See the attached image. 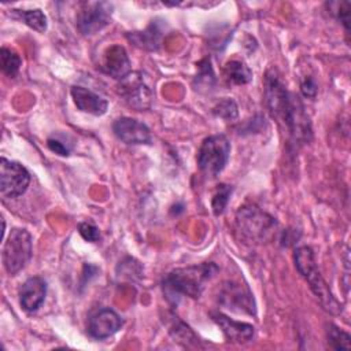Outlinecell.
<instances>
[{
    "label": "cell",
    "mask_w": 351,
    "mask_h": 351,
    "mask_svg": "<svg viewBox=\"0 0 351 351\" xmlns=\"http://www.w3.org/2000/svg\"><path fill=\"white\" fill-rule=\"evenodd\" d=\"M266 104L280 122L285 125L295 140H307L311 133L308 118L299 97L288 92L276 70H269L265 77Z\"/></svg>",
    "instance_id": "6da1fadb"
},
{
    "label": "cell",
    "mask_w": 351,
    "mask_h": 351,
    "mask_svg": "<svg viewBox=\"0 0 351 351\" xmlns=\"http://www.w3.org/2000/svg\"><path fill=\"white\" fill-rule=\"evenodd\" d=\"M218 271L215 263H202L188 267L176 269L167 273L162 281L166 299L170 303H178L182 298H199L204 284Z\"/></svg>",
    "instance_id": "7a4b0ae2"
},
{
    "label": "cell",
    "mask_w": 351,
    "mask_h": 351,
    "mask_svg": "<svg viewBox=\"0 0 351 351\" xmlns=\"http://www.w3.org/2000/svg\"><path fill=\"white\" fill-rule=\"evenodd\" d=\"M293 261H295L296 270L308 282L311 292L315 295L322 308L335 315L340 314L343 311V306L333 296V293L330 292V288L328 287L326 281L321 276L315 263L313 250L307 245L298 247L293 252Z\"/></svg>",
    "instance_id": "3957f363"
},
{
    "label": "cell",
    "mask_w": 351,
    "mask_h": 351,
    "mask_svg": "<svg viewBox=\"0 0 351 351\" xmlns=\"http://www.w3.org/2000/svg\"><path fill=\"white\" fill-rule=\"evenodd\" d=\"M236 226L240 234L254 243H263L273 237L277 222L259 207L248 204L239 208L236 214Z\"/></svg>",
    "instance_id": "277c9868"
},
{
    "label": "cell",
    "mask_w": 351,
    "mask_h": 351,
    "mask_svg": "<svg viewBox=\"0 0 351 351\" xmlns=\"http://www.w3.org/2000/svg\"><path fill=\"white\" fill-rule=\"evenodd\" d=\"M230 155V143L223 134L208 136L197 151V166L207 176H218L226 166Z\"/></svg>",
    "instance_id": "5b68a950"
},
{
    "label": "cell",
    "mask_w": 351,
    "mask_h": 351,
    "mask_svg": "<svg viewBox=\"0 0 351 351\" xmlns=\"http://www.w3.org/2000/svg\"><path fill=\"white\" fill-rule=\"evenodd\" d=\"M32 236L26 229H11L3 245V265L8 274L14 276L21 271L32 258Z\"/></svg>",
    "instance_id": "8992f818"
},
{
    "label": "cell",
    "mask_w": 351,
    "mask_h": 351,
    "mask_svg": "<svg viewBox=\"0 0 351 351\" xmlns=\"http://www.w3.org/2000/svg\"><path fill=\"white\" fill-rule=\"evenodd\" d=\"M30 184V174L19 162L0 159V193L3 197L14 199L23 195Z\"/></svg>",
    "instance_id": "52a82bcc"
},
{
    "label": "cell",
    "mask_w": 351,
    "mask_h": 351,
    "mask_svg": "<svg viewBox=\"0 0 351 351\" xmlns=\"http://www.w3.org/2000/svg\"><path fill=\"white\" fill-rule=\"evenodd\" d=\"M112 5L107 1L85 3L77 14V27L85 34L90 36L106 27L111 21Z\"/></svg>",
    "instance_id": "ba28073f"
},
{
    "label": "cell",
    "mask_w": 351,
    "mask_h": 351,
    "mask_svg": "<svg viewBox=\"0 0 351 351\" xmlns=\"http://www.w3.org/2000/svg\"><path fill=\"white\" fill-rule=\"evenodd\" d=\"M119 93L129 106L137 110L149 107L154 97L151 88L144 82L138 73H130L123 80H121Z\"/></svg>",
    "instance_id": "9c48e42d"
},
{
    "label": "cell",
    "mask_w": 351,
    "mask_h": 351,
    "mask_svg": "<svg viewBox=\"0 0 351 351\" xmlns=\"http://www.w3.org/2000/svg\"><path fill=\"white\" fill-rule=\"evenodd\" d=\"M114 134L126 144H151L152 136L148 126L134 118L121 117L112 125Z\"/></svg>",
    "instance_id": "30bf717a"
},
{
    "label": "cell",
    "mask_w": 351,
    "mask_h": 351,
    "mask_svg": "<svg viewBox=\"0 0 351 351\" xmlns=\"http://www.w3.org/2000/svg\"><path fill=\"white\" fill-rule=\"evenodd\" d=\"M100 69L115 80H123L130 74V59L126 49L122 45H110L101 55Z\"/></svg>",
    "instance_id": "8fae6325"
},
{
    "label": "cell",
    "mask_w": 351,
    "mask_h": 351,
    "mask_svg": "<svg viewBox=\"0 0 351 351\" xmlns=\"http://www.w3.org/2000/svg\"><path fill=\"white\" fill-rule=\"evenodd\" d=\"M122 324H123L122 318L114 310L101 308L89 318L88 333L93 339H99V340L107 339L114 333H117L121 329Z\"/></svg>",
    "instance_id": "7c38bea8"
},
{
    "label": "cell",
    "mask_w": 351,
    "mask_h": 351,
    "mask_svg": "<svg viewBox=\"0 0 351 351\" xmlns=\"http://www.w3.org/2000/svg\"><path fill=\"white\" fill-rule=\"evenodd\" d=\"M47 295V282L44 278L34 276L27 278L19 291V303L26 313L37 311L44 303Z\"/></svg>",
    "instance_id": "4fadbf2b"
},
{
    "label": "cell",
    "mask_w": 351,
    "mask_h": 351,
    "mask_svg": "<svg viewBox=\"0 0 351 351\" xmlns=\"http://www.w3.org/2000/svg\"><path fill=\"white\" fill-rule=\"evenodd\" d=\"M211 317L229 341L245 343L254 337L255 328L251 324L234 321L222 313H213Z\"/></svg>",
    "instance_id": "5bb4252c"
},
{
    "label": "cell",
    "mask_w": 351,
    "mask_h": 351,
    "mask_svg": "<svg viewBox=\"0 0 351 351\" xmlns=\"http://www.w3.org/2000/svg\"><path fill=\"white\" fill-rule=\"evenodd\" d=\"M70 92L75 107L82 112L103 115L108 108V101L106 99L84 86H73Z\"/></svg>",
    "instance_id": "9a60e30c"
},
{
    "label": "cell",
    "mask_w": 351,
    "mask_h": 351,
    "mask_svg": "<svg viewBox=\"0 0 351 351\" xmlns=\"http://www.w3.org/2000/svg\"><path fill=\"white\" fill-rule=\"evenodd\" d=\"M128 38L144 49H156L160 44L162 32H160L159 26L152 22L145 30L134 32V33L129 34Z\"/></svg>",
    "instance_id": "2e32d148"
},
{
    "label": "cell",
    "mask_w": 351,
    "mask_h": 351,
    "mask_svg": "<svg viewBox=\"0 0 351 351\" xmlns=\"http://www.w3.org/2000/svg\"><path fill=\"white\" fill-rule=\"evenodd\" d=\"M223 77L228 81V84L244 85L251 81L252 71L244 62L230 60L223 67Z\"/></svg>",
    "instance_id": "e0dca14e"
},
{
    "label": "cell",
    "mask_w": 351,
    "mask_h": 351,
    "mask_svg": "<svg viewBox=\"0 0 351 351\" xmlns=\"http://www.w3.org/2000/svg\"><path fill=\"white\" fill-rule=\"evenodd\" d=\"M33 30L44 33L47 30V16L41 10H12Z\"/></svg>",
    "instance_id": "ac0fdd59"
},
{
    "label": "cell",
    "mask_w": 351,
    "mask_h": 351,
    "mask_svg": "<svg viewBox=\"0 0 351 351\" xmlns=\"http://www.w3.org/2000/svg\"><path fill=\"white\" fill-rule=\"evenodd\" d=\"M0 60H1V70H3V73L5 75L11 77V78H14L18 74V71H19V69L22 66L21 56L15 51H12L10 48H5V47L1 48Z\"/></svg>",
    "instance_id": "d6986e66"
},
{
    "label": "cell",
    "mask_w": 351,
    "mask_h": 351,
    "mask_svg": "<svg viewBox=\"0 0 351 351\" xmlns=\"http://www.w3.org/2000/svg\"><path fill=\"white\" fill-rule=\"evenodd\" d=\"M326 339H328V344L335 350H350L351 347L350 335L333 324L328 325Z\"/></svg>",
    "instance_id": "ffe728a7"
},
{
    "label": "cell",
    "mask_w": 351,
    "mask_h": 351,
    "mask_svg": "<svg viewBox=\"0 0 351 351\" xmlns=\"http://www.w3.org/2000/svg\"><path fill=\"white\" fill-rule=\"evenodd\" d=\"M328 10L337 21H340L344 25L346 30L348 32V29H350V1L328 3Z\"/></svg>",
    "instance_id": "44dd1931"
},
{
    "label": "cell",
    "mask_w": 351,
    "mask_h": 351,
    "mask_svg": "<svg viewBox=\"0 0 351 351\" xmlns=\"http://www.w3.org/2000/svg\"><path fill=\"white\" fill-rule=\"evenodd\" d=\"M213 112L217 115V117H221L226 121H232V119H236L237 118V104L234 103V100L232 99H223L221 100L214 108H213Z\"/></svg>",
    "instance_id": "7402d4cb"
},
{
    "label": "cell",
    "mask_w": 351,
    "mask_h": 351,
    "mask_svg": "<svg viewBox=\"0 0 351 351\" xmlns=\"http://www.w3.org/2000/svg\"><path fill=\"white\" fill-rule=\"evenodd\" d=\"M230 193H232V188L229 185H219L218 191L215 192V195L213 197V211L215 215H219L223 213V210L229 202Z\"/></svg>",
    "instance_id": "603a6c76"
},
{
    "label": "cell",
    "mask_w": 351,
    "mask_h": 351,
    "mask_svg": "<svg viewBox=\"0 0 351 351\" xmlns=\"http://www.w3.org/2000/svg\"><path fill=\"white\" fill-rule=\"evenodd\" d=\"M199 69H200V71H199L197 78H196L197 84L203 85V82H204L206 88H211L214 85V82H215V78H214V73H213V69H211L210 63L207 60H203L200 63Z\"/></svg>",
    "instance_id": "cb8c5ba5"
},
{
    "label": "cell",
    "mask_w": 351,
    "mask_h": 351,
    "mask_svg": "<svg viewBox=\"0 0 351 351\" xmlns=\"http://www.w3.org/2000/svg\"><path fill=\"white\" fill-rule=\"evenodd\" d=\"M78 232L82 236V239L89 243H95L100 239V232L97 226H95L92 222H81L78 225Z\"/></svg>",
    "instance_id": "d4e9b609"
},
{
    "label": "cell",
    "mask_w": 351,
    "mask_h": 351,
    "mask_svg": "<svg viewBox=\"0 0 351 351\" xmlns=\"http://www.w3.org/2000/svg\"><path fill=\"white\" fill-rule=\"evenodd\" d=\"M47 145L48 148L58 154V155H62V156H67L70 154V148L66 147V144H63V141L58 140V138H48L47 140Z\"/></svg>",
    "instance_id": "484cf974"
},
{
    "label": "cell",
    "mask_w": 351,
    "mask_h": 351,
    "mask_svg": "<svg viewBox=\"0 0 351 351\" xmlns=\"http://www.w3.org/2000/svg\"><path fill=\"white\" fill-rule=\"evenodd\" d=\"M300 90H302L303 96H306V97H308V99H314L315 95H317L318 88H317L315 81H314L311 77H307V78L302 82Z\"/></svg>",
    "instance_id": "4316f807"
}]
</instances>
